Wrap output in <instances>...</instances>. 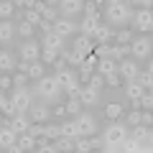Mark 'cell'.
Listing matches in <instances>:
<instances>
[{"instance_id":"44","label":"cell","mask_w":153,"mask_h":153,"mask_svg":"<svg viewBox=\"0 0 153 153\" xmlns=\"http://www.w3.org/2000/svg\"><path fill=\"white\" fill-rule=\"evenodd\" d=\"M105 84H107V87H120V84H123V76L117 74V71H112V74L105 76Z\"/></svg>"},{"instance_id":"9","label":"cell","mask_w":153,"mask_h":153,"mask_svg":"<svg viewBox=\"0 0 153 153\" xmlns=\"http://www.w3.org/2000/svg\"><path fill=\"white\" fill-rule=\"evenodd\" d=\"M51 31L59 33L61 38H71V36L79 33V23H76L74 18H61V16H59L54 23H51Z\"/></svg>"},{"instance_id":"1","label":"cell","mask_w":153,"mask_h":153,"mask_svg":"<svg viewBox=\"0 0 153 153\" xmlns=\"http://www.w3.org/2000/svg\"><path fill=\"white\" fill-rule=\"evenodd\" d=\"M61 84H59V79H56V74L51 76V74H44L41 79H36V97L41 100V102H46V105H54V102H59L61 100Z\"/></svg>"},{"instance_id":"36","label":"cell","mask_w":153,"mask_h":153,"mask_svg":"<svg viewBox=\"0 0 153 153\" xmlns=\"http://www.w3.org/2000/svg\"><path fill=\"white\" fill-rule=\"evenodd\" d=\"M130 38H133V31L125 26V28H120V31H115L112 41H115V44H130Z\"/></svg>"},{"instance_id":"45","label":"cell","mask_w":153,"mask_h":153,"mask_svg":"<svg viewBox=\"0 0 153 153\" xmlns=\"http://www.w3.org/2000/svg\"><path fill=\"white\" fill-rule=\"evenodd\" d=\"M41 18H44V21H49V23H54L56 18H59V8H46V10L41 13Z\"/></svg>"},{"instance_id":"29","label":"cell","mask_w":153,"mask_h":153,"mask_svg":"<svg viewBox=\"0 0 153 153\" xmlns=\"http://www.w3.org/2000/svg\"><path fill=\"white\" fill-rule=\"evenodd\" d=\"M59 128H61V135H64V138H76V135H79V125H76L74 117H71V120H64Z\"/></svg>"},{"instance_id":"37","label":"cell","mask_w":153,"mask_h":153,"mask_svg":"<svg viewBox=\"0 0 153 153\" xmlns=\"http://www.w3.org/2000/svg\"><path fill=\"white\" fill-rule=\"evenodd\" d=\"M16 36H21V38H33V26L31 23H26V21H21L16 26Z\"/></svg>"},{"instance_id":"21","label":"cell","mask_w":153,"mask_h":153,"mask_svg":"<svg viewBox=\"0 0 153 153\" xmlns=\"http://www.w3.org/2000/svg\"><path fill=\"white\" fill-rule=\"evenodd\" d=\"M13 38H16V23L0 21V44H10Z\"/></svg>"},{"instance_id":"33","label":"cell","mask_w":153,"mask_h":153,"mask_svg":"<svg viewBox=\"0 0 153 153\" xmlns=\"http://www.w3.org/2000/svg\"><path fill=\"white\" fill-rule=\"evenodd\" d=\"M135 82L140 84V87L146 89V92H151V89H153V71H148V69H146V71H138Z\"/></svg>"},{"instance_id":"39","label":"cell","mask_w":153,"mask_h":153,"mask_svg":"<svg viewBox=\"0 0 153 153\" xmlns=\"http://www.w3.org/2000/svg\"><path fill=\"white\" fill-rule=\"evenodd\" d=\"M120 120H123V123H125V125H128V128H133V125H138V123H140V110H135V107H133V110H130V112H128V115H125V117H120Z\"/></svg>"},{"instance_id":"5","label":"cell","mask_w":153,"mask_h":153,"mask_svg":"<svg viewBox=\"0 0 153 153\" xmlns=\"http://www.w3.org/2000/svg\"><path fill=\"white\" fill-rule=\"evenodd\" d=\"M56 79H59L61 89H64L66 94H76L79 92V87H82V82H79V74H76V69H71V66H66V69L56 71Z\"/></svg>"},{"instance_id":"12","label":"cell","mask_w":153,"mask_h":153,"mask_svg":"<svg viewBox=\"0 0 153 153\" xmlns=\"http://www.w3.org/2000/svg\"><path fill=\"white\" fill-rule=\"evenodd\" d=\"M138 71H140V66H138V61L130 59V56H125V59L117 61V74L123 76V82H130V79H135Z\"/></svg>"},{"instance_id":"10","label":"cell","mask_w":153,"mask_h":153,"mask_svg":"<svg viewBox=\"0 0 153 153\" xmlns=\"http://www.w3.org/2000/svg\"><path fill=\"white\" fill-rule=\"evenodd\" d=\"M74 120L79 125V135H84V138L97 135V117L92 112H79V115H74Z\"/></svg>"},{"instance_id":"16","label":"cell","mask_w":153,"mask_h":153,"mask_svg":"<svg viewBox=\"0 0 153 153\" xmlns=\"http://www.w3.org/2000/svg\"><path fill=\"white\" fill-rule=\"evenodd\" d=\"M71 51H74V54H79V56H87V54H92V51H94V41H92L89 36L76 33L74 41H71Z\"/></svg>"},{"instance_id":"7","label":"cell","mask_w":153,"mask_h":153,"mask_svg":"<svg viewBox=\"0 0 153 153\" xmlns=\"http://www.w3.org/2000/svg\"><path fill=\"white\" fill-rule=\"evenodd\" d=\"M18 59L23 61H38L41 59V44L36 38H23L18 44Z\"/></svg>"},{"instance_id":"51","label":"cell","mask_w":153,"mask_h":153,"mask_svg":"<svg viewBox=\"0 0 153 153\" xmlns=\"http://www.w3.org/2000/svg\"><path fill=\"white\" fill-rule=\"evenodd\" d=\"M46 8H49V5H46V0H36V5H33V10H36V13H44Z\"/></svg>"},{"instance_id":"6","label":"cell","mask_w":153,"mask_h":153,"mask_svg":"<svg viewBox=\"0 0 153 153\" xmlns=\"http://www.w3.org/2000/svg\"><path fill=\"white\" fill-rule=\"evenodd\" d=\"M128 130H130V128H128L120 117H117V120H110L107 125H105V130H102V143H120L123 138L128 135Z\"/></svg>"},{"instance_id":"8","label":"cell","mask_w":153,"mask_h":153,"mask_svg":"<svg viewBox=\"0 0 153 153\" xmlns=\"http://www.w3.org/2000/svg\"><path fill=\"white\" fill-rule=\"evenodd\" d=\"M10 102L16 107V112H28L33 102V92L28 87H13V94H10Z\"/></svg>"},{"instance_id":"40","label":"cell","mask_w":153,"mask_h":153,"mask_svg":"<svg viewBox=\"0 0 153 153\" xmlns=\"http://www.w3.org/2000/svg\"><path fill=\"white\" fill-rule=\"evenodd\" d=\"M87 84H89L92 89H102V87H105V76L100 74V71H92L89 79H87Z\"/></svg>"},{"instance_id":"11","label":"cell","mask_w":153,"mask_h":153,"mask_svg":"<svg viewBox=\"0 0 153 153\" xmlns=\"http://www.w3.org/2000/svg\"><path fill=\"white\" fill-rule=\"evenodd\" d=\"M59 16L61 18H76L84 10V0H59Z\"/></svg>"},{"instance_id":"38","label":"cell","mask_w":153,"mask_h":153,"mask_svg":"<svg viewBox=\"0 0 153 153\" xmlns=\"http://www.w3.org/2000/svg\"><path fill=\"white\" fill-rule=\"evenodd\" d=\"M74 151H76V153H87V151H92V146H89V138L76 135V138H74Z\"/></svg>"},{"instance_id":"30","label":"cell","mask_w":153,"mask_h":153,"mask_svg":"<svg viewBox=\"0 0 153 153\" xmlns=\"http://www.w3.org/2000/svg\"><path fill=\"white\" fill-rule=\"evenodd\" d=\"M105 117H107V120L123 117V102H107L105 105Z\"/></svg>"},{"instance_id":"28","label":"cell","mask_w":153,"mask_h":153,"mask_svg":"<svg viewBox=\"0 0 153 153\" xmlns=\"http://www.w3.org/2000/svg\"><path fill=\"white\" fill-rule=\"evenodd\" d=\"M18 148H21V151H36V138L31 135V133H21V135H18Z\"/></svg>"},{"instance_id":"18","label":"cell","mask_w":153,"mask_h":153,"mask_svg":"<svg viewBox=\"0 0 153 153\" xmlns=\"http://www.w3.org/2000/svg\"><path fill=\"white\" fill-rule=\"evenodd\" d=\"M112 36H115V28L110 26V23H100V26L94 28V33H92V41L94 44H110Z\"/></svg>"},{"instance_id":"17","label":"cell","mask_w":153,"mask_h":153,"mask_svg":"<svg viewBox=\"0 0 153 153\" xmlns=\"http://www.w3.org/2000/svg\"><path fill=\"white\" fill-rule=\"evenodd\" d=\"M16 140H18V133L8 123H3L0 125V151H10V146H16Z\"/></svg>"},{"instance_id":"48","label":"cell","mask_w":153,"mask_h":153,"mask_svg":"<svg viewBox=\"0 0 153 153\" xmlns=\"http://www.w3.org/2000/svg\"><path fill=\"white\" fill-rule=\"evenodd\" d=\"M84 16H100V10H97V5H94L92 0H84Z\"/></svg>"},{"instance_id":"22","label":"cell","mask_w":153,"mask_h":153,"mask_svg":"<svg viewBox=\"0 0 153 153\" xmlns=\"http://www.w3.org/2000/svg\"><path fill=\"white\" fill-rule=\"evenodd\" d=\"M143 92H146V89H143L140 84L135 82V79H130V82H125V97L130 100V102H138V100L143 97Z\"/></svg>"},{"instance_id":"47","label":"cell","mask_w":153,"mask_h":153,"mask_svg":"<svg viewBox=\"0 0 153 153\" xmlns=\"http://www.w3.org/2000/svg\"><path fill=\"white\" fill-rule=\"evenodd\" d=\"M26 82H28V74H26V71H18V74L13 76V87H26Z\"/></svg>"},{"instance_id":"14","label":"cell","mask_w":153,"mask_h":153,"mask_svg":"<svg viewBox=\"0 0 153 153\" xmlns=\"http://www.w3.org/2000/svg\"><path fill=\"white\" fill-rule=\"evenodd\" d=\"M76 97H79L82 107H97L100 105V89H92L89 84H82L79 92H76Z\"/></svg>"},{"instance_id":"34","label":"cell","mask_w":153,"mask_h":153,"mask_svg":"<svg viewBox=\"0 0 153 153\" xmlns=\"http://www.w3.org/2000/svg\"><path fill=\"white\" fill-rule=\"evenodd\" d=\"M54 148H56V153H69V151H74V138H64V135H59L54 140Z\"/></svg>"},{"instance_id":"26","label":"cell","mask_w":153,"mask_h":153,"mask_svg":"<svg viewBox=\"0 0 153 153\" xmlns=\"http://www.w3.org/2000/svg\"><path fill=\"white\" fill-rule=\"evenodd\" d=\"M125 56H130L128 44H110V59L120 61V59H125Z\"/></svg>"},{"instance_id":"35","label":"cell","mask_w":153,"mask_h":153,"mask_svg":"<svg viewBox=\"0 0 153 153\" xmlns=\"http://www.w3.org/2000/svg\"><path fill=\"white\" fill-rule=\"evenodd\" d=\"M64 110H66V115H71V117H74V115H79V112H82V102H79V97H76V94H71V97L66 100Z\"/></svg>"},{"instance_id":"52","label":"cell","mask_w":153,"mask_h":153,"mask_svg":"<svg viewBox=\"0 0 153 153\" xmlns=\"http://www.w3.org/2000/svg\"><path fill=\"white\" fill-rule=\"evenodd\" d=\"M153 0H138V8H151Z\"/></svg>"},{"instance_id":"3","label":"cell","mask_w":153,"mask_h":153,"mask_svg":"<svg viewBox=\"0 0 153 153\" xmlns=\"http://www.w3.org/2000/svg\"><path fill=\"white\" fill-rule=\"evenodd\" d=\"M128 49H130V59H135V61H148V59H151V51H153V38H151V33H138V36H133L130 44H128Z\"/></svg>"},{"instance_id":"54","label":"cell","mask_w":153,"mask_h":153,"mask_svg":"<svg viewBox=\"0 0 153 153\" xmlns=\"http://www.w3.org/2000/svg\"><path fill=\"white\" fill-rule=\"evenodd\" d=\"M3 123H5V115H3V112H0V125H3Z\"/></svg>"},{"instance_id":"24","label":"cell","mask_w":153,"mask_h":153,"mask_svg":"<svg viewBox=\"0 0 153 153\" xmlns=\"http://www.w3.org/2000/svg\"><path fill=\"white\" fill-rule=\"evenodd\" d=\"M13 69H16V56L10 51H0V74H8Z\"/></svg>"},{"instance_id":"27","label":"cell","mask_w":153,"mask_h":153,"mask_svg":"<svg viewBox=\"0 0 153 153\" xmlns=\"http://www.w3.org/2000/svg\"><path fill=\"white\" fill-rule=\"evenodd\" d=\"M13 18H16L13 0H0V21H13Z\"/></svg>"},{"instance_id":"31","label":"cell","mask_w":153,"mask_h":153,"mask_svg":"<svg viewBox=\"0 0 153 153\" xmlns=\"http://www.w3.org/2000/svg\"><path fill=\"white\" fill-rule=\"evenodd\" d=\"M28 79H33V82H36V79H41V76L46 74V69H44V61L38 59V61H31V66H28Z\"/></svg>"},{"instance_id":"53","label":"cell","mask_w":153,"mask_h":153,"mask_svg":"<svg viewBox=\"0 0 153 153\" xmlns=\"http://www.w3.org/2000/svg\"><path fill=\"white\" fill-rule=\"evenodd\" d=\"M36 5V0H23V8H33Z\"/></svg>"},{"instance_id":"4","label":"cell","mask_w":153,"mask_h":153,"mask_svg":"<svg viewBox=\"0 0 153 153\" xmlns=\"http://www.w3.org/2000/svg\"><path fill=\"white\" fill-rule=\"evenodd\" d=\"M128 26L133 28V31L138 33H151L153 31V13L151 8H138V10H133V18Z\"/></svg>"},{"instance_id":"50","label":"cell","mask_w":153,"mask_h":153,"mask_svg":"<svg viewBox=\"0 0 153 153\" xmlns=\"http://www.w3.org/2000/svg\"><path fill=\"white\" fill-rule=\"evenodd\" d=\"M28 66H31V61H23V59L16 61V69H18V71H28Z\"/></svg>"},{"instance_id":"42","label":"cell","mask_w":153,"mask_h":153,"mask_svg":"<svg viewBox=\"0 0 153 153\" xmlns=\"http://www.w3.org/2000/svg\"><path fill=\"white\" fill-rule=\"evenodd\" d=\"M44 135L49 138V140H56V138L61 135V128L56 125V123H51V125H46V130H44Z\"/></svg>"},{"instance_id":"19","label":"cell","mask_w":153,"mask_h":153,"mask_svg":"<svg viewBox=\"0 0 153 153\" xmlns=\"http://www.w3.org/2000/svg\"><path fill=\"white\" fill-rule=\"evenodd\" d=\"M100 23H102V16H84V18H82V23H79V33L92 38L94 28H97Z\"/></svg>"},{"instance_id":"43","label":"cell","mask_w":153,"mask_h":153,"mask_svg":"<svg viewBox=\"0 0 153 153\" xmlns=\"http://www.w3.org/2000/svg\"><path fill=\"white\" fill-rule=\"evenodd\" d=\"M138 107H140V110H153V94L151 92H143V97L138 100Z\"/></svg>"},{"instance_id":"13","label":"cell","mask_w":153,"mask_h":153,"mask_svg":"<svg viewBox=\"0 0 153 153\" xmlns=\"http://www.w3.org/2000/svg\"><path fill=\"white\" fill-rule=\"evenodd\" d=\"M28 117H31V123H49L51 120V105H46V102H31V107H28Z\"/></svg>"},{"instance_id":"15","label":"cell","mask_w":153,"mask_h":153,"mask_svg":"<svg viewBox=\"0 0 153 153\" xmlns=\"http://www.w3.org/2000/svg\"><path fill=\"white\" fill-rule=\"evenodd\" d=\"M41 49H51V51H64L66 49V38H61L59 33H54V31H49V33H44L41 36Z\"/></svg>"},{"instance_id":"49","label":"cell","mask_w":153,"mask_h":153,"mask_svg":"<svg viewBox=\"0 0 153 153\" xmlns=\"http://www.w3.org/2000/svg\"><path fill=\"white\" fill-rule=\"evenodd\" d=\"M13 87V76H8V74H0V89L5 92V89H10Z\"/></svg>"},{"instance_id":"55","label":"cell","mask_w":153,"mask_h":153,"mask_svg":"<svg viewBox=\"0 0 153 153\" xmlns=\"http://www.w3.org/2000/svg\"><path fill=\"white\" fill-rule=\"evenodd\" d=\"M105 3H107V5H110V3H120V0H105Z\"/></svg>"},{"instance_id":"20","label":"cell","mask_w":153,"mask_h":153,"mask_svg":"<svg viewBox=\"0 0 153 153\" xmlns=\"http://www.w3.org/2000/svg\"><path fill=\"white\" fill-rule=\"evenodd\" d=\"M128 133H130V135L135 138V140H140V143H151V140H153V135H151V125H143V123L133 125Z\"/></svg>"},{"instance_id":"25","label":"cell","mask_w":153,"mask_h":153,"mask_svg":"<svg viewBox=\"0 0 153 153\" xmlns=\"http://www.w3.org/2000/svg\"><path fill=\"white\" fill-rule=\"evenodd\" d=\"M21 21L31 23L33 28H38V26H41V21H44V18H41V13H36V10H33V8H23V10H21Z\"/></svg>"},{"instance_id":"46","label":"cell","mask_w":153,"mask_h":153,"mask_svg":"<svg viewBox=\"0 0 153 153\" xmlns=\"http://www.w3.org/2000/svg\"><path fill=\"white\" fill-rule=\"evenodd\" d=\"M46 130V125H41V123H31V128H28V133H31L33 138H41Z\"/></svg>"},{"instance_id":"23","label":"cell","mask_w":153,"mask_h":153,"mask_svg":"<svg viewBox=\"0 0 153 153\" xmlns=\"http://www.w3.org/2000/svg\"><path fill=\"white\" fill-rule=\"evenodd\" d=\"M94 71H100L102 76H107V74H112V71H117V61L115 59H97V66H94Z\"/></svg>"},{"instance_id":"2","label":"cell","mask_w":153,"mask_h":153,"mask_svg":"<svg viewBox=\"0 0 153 153\" xmlns=\"http://www.w3.org/2000/svg\"><path fill=\"white\" fill-rule=\"evenodd\" d=\"M133 18V8L128 5V3H110L107 8H105V23H110L112 28H125L128 23H130Z\"/></svg>"},{"instance_id":"41","label":"cell","mask_w":153,"mask_h":153,"mask_svg":"<svg viewBox=\"0 0 153 153\" xmlns=\"http://www.w3.org/2000/svg\"><path fill=\"white\" fill-rule=\"evenodd\" d=\"M59 59V51H51V49H41V61L44 64H54Z\"/></svg>"},{"instance_id":"32","label":"cell","mask_w":153,"mask_h":153,"mask_svg":"<svg viewBox=\"0 0 153 153\" xmlns=\"http://www.w3.org/2000/svg\"><path fill=\"white\" fill-rule=\"evenodd\" d=\"M0 112L5 115V120H8V117H13V115H16V107H13L10 97H5V92H3V89H0Z\"/></svg>"}]
</instances>
